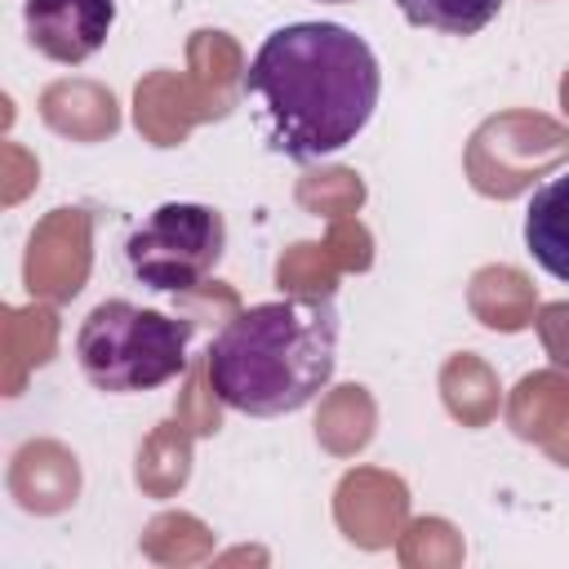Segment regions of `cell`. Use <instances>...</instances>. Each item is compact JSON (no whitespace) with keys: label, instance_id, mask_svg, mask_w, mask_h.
Listing matches in <instances>:
<instances>
[{"label":"cell","instance_id":"obj_6","mask_svg":"<svg viewBox=\"0 0 569 569\" xmlns=\"http://www.w3.org/2000/svg\"><path fill=\"white\" fill-rule=\"evenodd\" d=\"M525 249L529 258L569 284V169L547 178L525 204Z\"/></svg>","mask_w":569,"mask_h":569},{"label":"cell","instance_id":"obj_7","mask_svg":"<svg viewBox=\"0 0 569 569\" xmlns=\"http://www.w3.org/2000/svg\"><path fill=\"white\" fill-rule=\"evenodd\" d=\"M507 0H396L409 27L445 31V36H476L485 31Z\"/></svg>","mask_w":569,"mask_h":569},{"label":"cell","instance_id":"obj_4","mask_svg":"<svg viewBox=\"0 0 569 569\" xmlns=\"http://www.w3.org/2000/svg\"><path fill=\"white\" fill-rule=\"evenodd\" d=\"M227 218L213 204L164 200L124 240V262L133 280L156 293H187L222 262Z\"/></svg>","mask_w":569,"mask_h":569},{"label":"cell","instance_id":"obj_8","mask_svg":"<svg viewBox=\"0 0 569 569\" xmlns=\"http://www.w3.org/2000/svg\"><path fill=\"white\" fill-rule=\"evenodd\" d=\"M325 4H351V0H325Z\"/></svg>","mask_w":569,"mask_h":569},{"label":"cell","instance_id":"obj_3","mask_svg":"<svg viewBox=\"0 0 569 569\" xmlns=\"http://www.w3.org/2000/svg\"><path fill=\"white\" fill-rule=\"evenodd\" d=\"M191 320L138 307L129 298L98 302L76 333L80 373L107 396L156 391L187 369Z\"/></svg>","mask_w":569,"mask_h":569},{"label":"cell","instance_id":"obj_1","mask_svg":"<svg viewBox=\"0 0 569 569\" xmlns=\"http://www.w3.org/2000/svg\"><path fill=\"white\" fill-rule=\"evenodd\" d=\"M378 93L382 67L373 49L338 22L276 27L244 71V98L258 111L267 147L298 164L356 142L373 120Z\"/></svg>","mask_w":569,"mask_h":569},{"label":"cell","instance_id":"obj_5","mask_svg":"<svg viewBox=\"0 0 569 569\" xmlns=\"http://www.w3.org/2000/svg\"><path fill=\"white\" fill-rule=\"evenodd\" d=\"M22 27L40 58L80 67L107 44L116 0H22Z\"/></svg>","mask_w":569,"mask_h":569},{"label":"cell","instance_id":"obj_2","mask_svg":"<svg viewBox=\"0 0 569 569\" xmlns=\"http://www.w3.org/2000/svg\"><path fill=\"white\" fill-rule=\"evenodd\" d=\"M338 365L333 298H271L231 316L204 356L213 396L249 418H280L311 405Z\"/></svg>","mask_w":569,"mask_h":569}]
</instances>
